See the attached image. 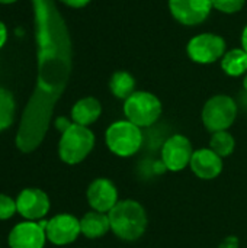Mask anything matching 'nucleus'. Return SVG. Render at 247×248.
Wrapping results in <instances>:
<instances>
[{
	"instance_id": "f257e3e1",
	"label": "nucleus",
	"mask_w": 247,
	"mask_h": 248,
	"mask_svg": "<svg viewBox=\"0 0 247 248\" xmlns=\"http://www.w3.org/2000/svg\"><path fill=\"white\" fill-rule=\"evenodd\" d=\"M31 1L35 20L38 80L23 110L16 137V145L23 153L33 151L42 142L68 73V42L54 0Z\"/></svg>"
},
{
	"instance_id": "f03ea898",
	"label": "nucleus",
	"mask_w": 247,
	"mask_h": 248,
	"mask_svg": "<svg viewBox=\"0 0 247 248\" xmlns=\"http://www.w3.org/2000/svg\"><path fill=\"white\" fill-rule=\"evenodd\" d=\"M108 217L114 234L125 241L138 240L147 228L146 211L135 201L118 202Z\"/></svg>"
},
{
	"instance_id": "7ed1b4c3",
	"label": "nucleus",
	"mask_w": 247,
	"mask_h": 248,
	"mask_svg": "<svg viewBox=\"0 0 247 248\" xmlns=\"http://www.w3.org/2000/svg\"><path fill=\"white\" fill-rule=\"evenodd\" d=\"M95 147L93 132L83 125L71 124L68 129L61 134L58 153L64 163L77 164L83 161Z\"/></svg>"
},
{
	"instance_id": "20e7f679",
	"label": "nucleus",
	"mask_w": 247,
	"mask_h": 248,
	"mask_svg": "<svg viewBox=\"0 0 247 248\" xmlns=\"http://www.w3.org/2000/svg\"><path fill=\"white\" fill-rule=\"evenodd\" d=\"M162 102L150 92H134L124 103L127 121L140 128L153 125L162 115Z\"/></svg>"
},
{
	"instance_id": "39448f33",
	"label": "nucleus",
	"mask_w": 247,
	"mask_h": 248,
	"mask_svg": "<svg viewBox=\"0 0 247 248\" xmlns=\"http://www.w3.org/2000/svg\"><path fill=\"white\" fill-rule=\"evenodd\" d=\"M105 140L108 148L114 154L119 157H130L140 150L143 144V134L141 128L132 122L118 121L106 129Z\"/></svg>"
},
{
	"instance_id": "423d86ee",
	"label": "nucleus",
	"mask_w": 247,
	"mask_h": 248,
	"mask_svg": "<svg viewBox=\"0 0 247 248\" xmlns=\"http://www.w3.org/2000/svg\"><path fill=\"white\" fill-rule=\"evenodd\" d=\"M237 105L227 94L211 97L202 109V122L210 132L227 131L236 121Z\"/></svg>"
},
{
	"instance_id": "0eeeda50",
	"label": "nucleus",
	"mask_w": 247,
	"mask_h": 248,
	"mask_svg": "<svg viewBox=\"0 0 247 248\" xmlns=\"http://www.w3.org/2000/svg\"><path fill=\"white\" fill-rule=\"evenodd\" d=\"M186 51L194 62L211 64L224 57L226 41L223 36L217 33H199L188 42Z\"/></svg>"
},
{
	"instance_id": "6e6552de",
	"label": "nucleus",
	"mask_w": 247,
	"mask_h": 248,
	"mask_svg": "<svg viewBox=\"0 0 247 248\" xmlns=\"http://www.w3.org/2000/svg\"><path fill=\"white\" fill-rule=\"evenodd\" d=\"M211 9V0H169L173 19L185 26L201 25L210 16Z\"/></svg>"
},
{
	"instance_id": "1a4fd4ad",
	"label": "nucleus",
	"mask_w": 247,
	"mask_h": 248,
	"mask_svg": "<svg viewBox=\"0 0 247 248\" xmlns=\"http://www.w3.org/2000/svg\"><path fill=\"white\" fill-rule=\"evenodd\" d=\"M192 145L191 141L183 135H173L170 137L163 148H162V161L165 163L166 169L170 171H181L188 164H191L192 158Z\"/></svg>"
},
{
	"instance_id": "9d476101",
	"label": "nucleus",
	"mask_w": 247,
	"mask_h": 248,
	"mask_svg": "<svg viewBox=\"0 0 247 248\" xmlns=\"http://www.w3.org/2000/svg\"><path fill=\"white\" fill-rule=\"evenodd\" d=\"M48 221L22 222L16 225L9 235L10 248H42L47 240L45 228Z\"/></svg>"
},
{
	"instance_id": "9b49d317",
	"label": "nucleus",
	"mask_w": 247,
	"mask_h": 248,
	"mask_svg": "<svg viewBox=\"0 0 247 248\" xmlns=\"http://www.w3.org/2000/svg\"><path fill=\"white\" fill-rule=\"evenodd\" d=\"M80 232V221L67 214L54 217L47 222L45 228L47 238L57 246H66L73 243Z\"/></svg>"
},
{
	"instance_id": "f8f14e48",
	"label": "nucleus",
	"mask_w": 247,
	"mask_h": 248,
	"mask_svg": "<svg viewBox=\"0 0 247 248\" xmlns=\"http://www.w3.org/2000/svg\"><path fill=\"white\" fill-rule=\"evenodd\" d=\"M87 201L93 211L109 214L118 201V190L108 179H96L87 189Z\"/></svg>"
},
{
	"instance_id": "ddd939ff",
	"label": "nucleus",
	"mask_w": 247,
	"mask_h": 248,
	"mask_svg": "<svg viewBox=\"0 0 247 248\" xmlns=\"http://www.w3.org/2000/svg\"><path fill=\"white\" fill-rule=\"evenodd\" d=\"M17 212L29 219L35 221L45 217L49 211V199L39 189H25L16 201Z\"/></svg>"
},
{
	"instance_id": "4468645a",
	"label": "nucleus",
	"mask_w": 247,
	"mask_h": 248,
	"mask_svg": "<svg viewBox=\"0 0 247 248\" xmlns=\"http://www.w3.org/2000/svg\"><path fill=\"white\" fill-rule=\"evenodd\" d=\"M189 166L199 179L211 180L223 171V158L211 148H202L194 151Z\"/></svg>"
},
{
	"instance_id": "2eb2a0df",
	"label": "nucleus",
	"mask_w": 247,
	"mask_h": 248,
	"mask_svg": "<svg viewBox=\"0 0 247 248\" xmlns=\"http://www.w3.org/2000/svg\"><path fill=\"white\" fill-rule=\"evenodd\" d=\"M102 113V106L98 99L95 97H84L80 99L71 109V118L74 124L89 126L95 124Z\"/></svg>"
},
{
	"instance_id": "dca6fc26",
	"label": "nucleus",
	"mask_w": 247,
	"mask_h": 248,
	"mask_svg": "<svg viewBox=\"0 0 247 248\" xmlns=\"http://www.w3.org/2000/svg\"><path fill=\"white\" fill-rule=\"evenodd\" d=\"M80 230L82 234L87 238H100L111 230V222L108 214L92 211L87 212L80 219Z\"/></svg>"
},
{
	"instance_id": "f3484780",
	"label": "nucleus",
	"mask_w": 247,
	"mask_h": 248,
	"mask_svg": "<svg viewBox=\"0 0 247 248\" xmlns=\"http://www.w3.org/2000/svg\"><path fill=\"white\" fill-rule=\"evenodd\" d=\"M221 68L230 77H240L247 73V52L243 48H234L221 58Z\"/></svg>"
},
{
	"instance_id": "a211bd4d",
	"label": "nucleus",
	"mask_w": 247,
	"mask_h": 248,
	"mask_svg": "<svg viewBox=\"0 0 247 248\" xmlns=\"http://www.w3.org/2000/svg\"><path fill=\"white\" fill-rule=\"evenodd\" d=\"M109 89L115 97L127 100L135 92V80L127 71H116L111 77Z\"/></svg>"
},
{
	"instance_id": "6ab92c4d",
	"label": "nucleus",
	"mask_w": 247,
	"mask_h": 248,
	"mask_svg": "<svg viewBox=\"0 0 247 248\" xmlns=\"http://www.w3.org/2000/svg\"><path fill=\"white\" fill-rule=\"evenodd\" d=\"M234 147H236V141H234V137L230 132H227V131H218V132H214L211 135L210 148L217 155H220L221 158L229 157L234 151Z\"/></svg>"
},
{
	"instance_id": "aec40b11",
	"label": "nucleus",
	"mask_w": 247,
	"mask_h": 248,
	"mask_svg": "<svg viewBox=\"0 0 247 248\" xmlns=\"http://www.w3.org/2000/svg\"><path fill=\"white\" fill-rule=\"evenodd\" d=\"M15 115V102L10 92L0 87V131L12 125Z\"/></svg>"
},
{
	"instance_id": "412c9836",
	"label": "nucleus",
	"mask_w": 247,
	"mask_h": 248,
	"mask_svg": "<svg viewBox=\"0 0 247 248\" xmlns=\"http://www.w3.org/2000/svg\"><path fill=\"white\" fill-rule=\"evenodd\" d=\"M213 3V9H217L223 13L231 15V13H237L243 9L246 0H211Z\"/></svg>"
},
{
	"instance_id": "4be33fe9",
	"label": "nucleus",
	"mask_w": 247,
	"mask_h": 248,
	"mask_svg": "<svg viewBox=\"0 0 247 248\" xmlns=\"http://www.w3.org/2000/svg\"><path fill=\"white\" fill-rule=\"evenodd\" d=\"M16 211H17L16 202L6 195H0V219L12 218Z\"/></svg>"
},
{
	"instance_id": "5701e85b",
	"label": "nucleus",
	"mask_w": 247,
	"mask_h": 248,
	"mask_svg": "<svg viewBox=\"0 0 247 248\" xmlns=\"http://www.w3.org/2000/svg\"><path fill=\"white\" fill-rule=\"evenodd\" d=\"M218 248H239V240H237V237L230 235L218 246Z\"/></svg>"
},
{
	"instance_id": "b1692460",
	"label": "nucleus",
	"mask_w": 247,
	"mask_h": 248,
	"mask_svg": "<svg viewBox=\"0 0 247 248\" xmlns=\"http://www.w3.org/2000/svg\"><path fill=\"white\" fill-rule=\"evenodd\" d=\"M70 125H71V122H70L67 118H63V116H61V118H58V119L55 121V126L61 131V134H63L66 129H68V128H70Z\"/></svg>"
},
{
	"instance_id": "393cba45",
	"label": "nucleus",
	"mask_w": 247,
	"mask_h": 248,
	"mask_svg": "<svg viewBox=\"0 0 247 248\" xmlns=\"http://www.w3.org/2000/svg\"><path fill=\"white\" fill-rule=\"evenodd\" d=\"M60 1H63L64 4H67V6H70V7L79 9V7H84L90 0H60Z\"/></svg>"
},
{
	"instance_id": "a878e982",
	"label": "nucleus",
	"mask_w": 247,
	"mask_h": 248,
	"mask_svg": "<svg viewBox=\"0 0 247 248\" xmlns=\"http://www.w3.org/2000/svg\"><path fill=\"white\" fill-rule=\"evenodd\" d=\"M6 39H7V31H6V26L0 22V48L4 45Z\"/></svg>"
},
{
	"instance_id": "bb28decb",
	"label": "nucleus",
	"mask_w": 247,
	"mask_h": 248,
	"mask_svg": "<svg viewBox=\"0 0 247 248\" xmlns=\"http://www.w3.org/2000/svg\"><path fill=\"white\" fill-rule=\"evenodd\" d=\"M242 48L247 52V25L243 29V33H242Z\"/></svg>"
},
{
	"instance_id": "cd10ccee",
	"label": "nucleus",
	"mask_w": 247,
	"mask_h": 248,
	"mask_svg": "<svg viewBox=\"0 0 247 248\" xmlns=\"http://www.w3.org/2000/svg\"><path fill=\"white\" fill-rule=\"evenodd\" d=\"M243 87H245V90H246L247 93V73L245 74V78H243Z\"/></svg>"
},
{
	"instance_id": "c85d7f7f",
	"label": "nucleus",
	"mask_w": 247,
	"mask_h": 248,
	"mask_svg": "<svg viewBox=\"0 0 247 248\" xmlns=\"http://www.w3.org/2000/svg\"><path fill=\"white\" fill-rule=\"evenodd\" d=\"M13 1H16V0H0V3H3V4H9V3H13Z\"/></svg>"
}]
</instances>
